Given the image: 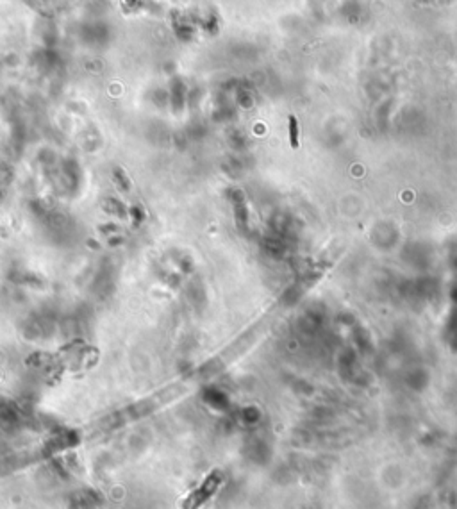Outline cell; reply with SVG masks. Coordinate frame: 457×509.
Instances as JSON below:
<instances>
[{
  "instance_id": "1",
  "label": "cell",
  "mask_w": 457,
  "mask_h": 509,
  "mask_svg": "<svg viewBox=\"0 0 457 509\" xmlns=\"http://www.w3.org/2000/svg\"><path fill=\"white\" fill-rule=\"evenodd\" d=\"M224 484V472L222 470H213L208 477L204 479V483L197 489H193L184 500L182 509H200Z\"/></svg>"
},
{
  "instance_id": "2",
  "label": "cell",
  "mask_w": 457,
  "mask_h": 509,
  "mask_svg": "<svg viewBox=\"0 0 457 509\" xmlns=\"http://www.w3.org/2000/svg\"><path fill=\"white\" fill-rule=\"evenodd\" d=\"M298 138H300V134H298V120H296V116L291 114L290 116V143L293 148H298V145H300Z\"/></svg>"
}]
</instances>
